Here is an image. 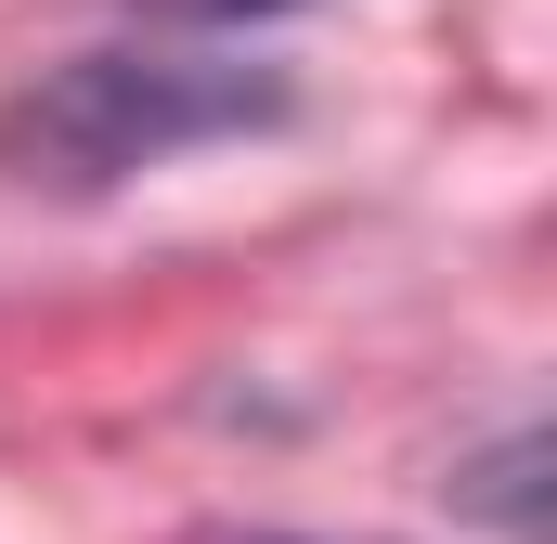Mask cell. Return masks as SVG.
<instances>
[{
	"mask_svg": "<svg viewBox=\"0 0 557 544\" xmlns=\"http://www.w3.org/2000/svg\"><path fill=\"white\" fill-rule=\"evenodd\" d=\"M285 131L273 65H195V52H78L0 104V169L39 195H117L131 169H169L195 143Z\"/></svg>",
	"mask_w": 557,
	"mask_h": 544,
	"instance_id": "6da1fadb",
	"label": "cell"
},
{
	"mask_svg": "<svg viewBox=\"0 0 557 544\" xmlns=\"http://www.w3.org/2000/svg\"><path fill=\"white\" fill-rule=\"evenodd\" d=\"M545 467H557L545 428H506L493 454L454 467V519H480V532H506V544H545Z\"/></svg>",
	"mask_w": 557,
	"mask_h": 544,
	"instance_id": "7a4b0ae2",
	"label": "cell"
},
{
	"mask_svg": "<svg viewBox=\"0 0 557 544\" xmlns=\"http://www.w3.org/2000/svg\"><path fill=\"white\" fill-rule=\"evenodd\" d=\"M156 26H273V13H298V0H143Z\"/></svg>",
	"mask_w": 557,
	"mask_h": 544,
	"instance_id": "3957f363",
	"label": "cell"
}]
</instances>
